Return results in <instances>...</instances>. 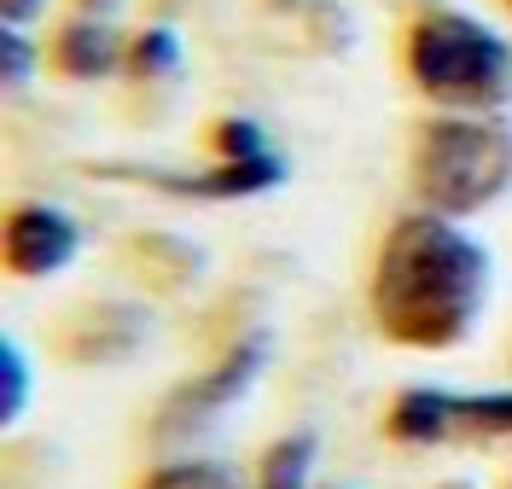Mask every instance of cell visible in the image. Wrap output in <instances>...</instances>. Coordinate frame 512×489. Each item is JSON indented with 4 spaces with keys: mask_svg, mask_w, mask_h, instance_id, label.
<instances>
[{
    "mask_svg": "<svg viewBox=\"0 0 512 489\" xmlns=\"http://www.w3.org/2000/svg\"><path fill=\"white\" fill-rule=\"evenodd\" d=\"M76 245H82L76 222L53 204H18L6 216V268L24 280H47V274L70 268Z\"/></svg>",
    "mask_w": 512,
    "mask_h": 489,
    "instance_id": "52a82bcc",
    "label": "cell"
},
{
    "mask_svg": "<svg viewBox=\"0 0 512 489\" xmlns=\"http://www.w3.org/2000/svg\"><path fill=\"white\" fill-rule=\"evenodd\" d=\"M53 59H59L64 76H76V82H99V76H111V70L128 59V47L111 35V24H99V18H76V24H64L59 30Z\"/></svg>",
    "mask_w": 512,
    "mask_h": 489,
    "instance_id": "ba28073f",
    "label": "cell"
},
{
    "mask_svg": "<svg viewBox=\"0 0 512 489\" xmlns=\"http://www.w3.org/2000/svg\"><path fill=\"white\" fill-rule=\"evenodd\" d=\"M140 489H245L233 472L222 466H204V460H181V466H158Z\"/></svg>",
    "mask_w": 512,
    "mask_h": 489,
    "instance_id": "8fae6325",
    "label": "cell"
},
{
    "mask_svg": "<svg viewBox=\"0 0 512 489\" xmlns=\"http://www.w3.org/2000/svg\"><path fill=\"white\" fill-rule=\"evenodd\" d=\"M0 12H6V24L18 30L24 18H35V12H41V0H0Z\"/></svg>",
    "mask_w": 512,
    "mask_h": 489,
    "instance_id": "5bb4252c",
    "label": "cell"
},
{
    "mask_svg": "<svg viewBox=\"0 0 512 489\" xmlns=\"http://www.w3.org/2000/svg\"><path fill=\"white\" fill-rule=\"evenodd\" d=\"M262 361H268V338L251 332V338H245V344H233V350L204 373V379H192L187 391L169 396L158 431H198V425H210L227 402H239V396L251 391V379L262 373Z\"/></svg>",
    "mask_w": 512,
    "mask_h": 489,
    "instance_id": "8992f818",
    "label": "cell"
},
{
    "mask_svg": "<svg viewBox=\"0 0 512 489\" xmlns=\"http://www.w3.org/2000/svg\"><path fill=\"white\" fill-rule=\"evenodd\" d=\"M507 6H512V0H507Z\"/></svg>",
    "mask_w": 512,
    "mask_h": 489,
    "instance_id": "9a60e30c",
    "label": "cell"
},
{
    "mask_svg": "<svg viewBox=\"0 0 512 489\" xmlns=\"http://www.w3.org/2000/svg\"><path fill=\"white\" fill-rule=\"evenodd\" d=\"M408 76L437 105L489 111L512 99V47L466 12H425L408 30Z\"/></svg>",
    "mask_w": 512,
    "mask_h": 489,
    "instance_id": "7a4b0ae2",
    "label": "cell"
},
{
    "mask_svg": "<svg viewBox=\"0 0 512 489\" xmlns=\"http://www.w3.org/2000/svg\"><path fill=\"white\" fill-rule=\"evenodd\" d=\"M384 431L396 443H443V437H512V391L448 396V391H402L390 402Z\"/></svg>",
    "mask_w": 512,
    "mask_h": 489,
    "instance_id": "277c9868",
    "label": "cell"
},
{
    "mask_svg": "<svg viewBox=\"0 0 512 489\" xmlns=\"http://www.w3.org/2000/svg\"><path fill=\"white\" fill-rule=\"evenodd\" d=\"M30 70H35V47L6 24V30H0V76H6V88H24Z\"/></svg>",
    "mask_w": 512,
    "mask_h": 489,
    "instance_id": "4fadbf2b",
    "label": "cell"
},
{
    "mask_svg": "<svg viewBox=\"0 0 512 489\" xmlns=\"http://www.w3.org/2000/svg\"><path fill=\"white\" fill-rule=\"evenodd\" d=\"M315 460H320V437L315 431H291L262 455L256 489H315Z\"/></svg>",
    "mask_w": 512,
    "mask_h": 489,
    "instance_id": "9c48e42d",
    "label": "cell"
},
{
    "mask_svg": "<svg viewBox=\"0 0 512 489\" xmlns=\"http://www.w3.org/2000/svg\"><path fill=\"white\" fill-rule=\"evenodd\" d=\"M414 187L437 216H478L512 193V129L483 117H437L419 129Z\"/></svg>",
    "mask_w": 512,
    "mask_h": 489,
    "instance_id": "3957f363",
    "label": "cell"
},
{
    "mask_svg": "<svg viewBox=\"0 0 512 489\" xmlns=\"http://www.w3.org/2000/svg\"><path fill=\"white\" fill-rule=\"evenodd\" d=\"M286 163L280 152L262 140L251 117H227L216 123V169L204 175H169V193H192V198H251L280 187Z\"/></svg>",
    "mask_w": 512,
    "mask_h": 489,
    "instance_id": "5b68a950",
    "label": "cell"
},
{
    "mask_svg": "<svg viewBox=\"0 0 512 489\" xmlns=\"http://www.w3.org/2000/svg\"><path fill=\"white\" fill-rule=\"evenodd\" d=\"M24 402H30V361L6 338L0 344V414H6V425L24 420Z\"/></svg>",
    "mask_w": 512,
    "mask_h": 489,
    "instance_id": "30bf717a",
    "label": "cell"
},
{
    "mask_svg": "<svg viewBox=\"0 0 512 489\" xmlns=\"http://www.w3.org/2000/svg\"><path fill=\"white\" fill-rule=\"evenodd\" d=\"M489 292V251L454 216H402L384 233L373 268V321L390 344L448 350L460 344Z\"/></svg>",
    "mask_w": 512,
    "mask_h": 489,
    "instance_id": "6da1fadb",
    "label": "cell"
},
{
    "mask_svg": "<svg viewBox=\"0 0 512 489\" xmlns=\"http://www.w3.org/2000/svg\"><path fill=\"white\" fill-rule=\"evenodd\" d=\"M128 65H134V76H169V70L181 65V41L169 30H146L128 41Z\"/></svg>",
    "mask_w": 512,
    "mask_h": 489,
    "instance_id": "7c38bea8",
    "label": "cell"
}]
</instances>
